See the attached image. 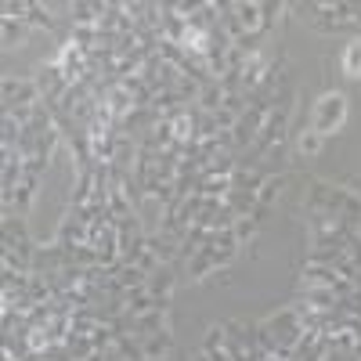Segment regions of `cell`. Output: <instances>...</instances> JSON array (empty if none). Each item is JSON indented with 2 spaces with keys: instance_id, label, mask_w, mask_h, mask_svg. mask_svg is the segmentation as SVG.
<instances>
[{
  "instance_id": "obj_1",
  "label": "cell",
  "mask_w": 361,
  "mask_h": 361,
  "mask_svg": "<svg viewBox=\"0 0 361 361\" xmlns=\"http://www.w3.org/2000/svg\"><path fill=\"white\" fill-rule=\"evenodd\" d=\"M304 214H343L350 221H361V195L343 185L311 180L304 192Z\"/></svg>"
},
{
  "instance_id": "obj_2",
  "label": "cell",
  "mask_w": 361,
  "mask_h": 361,
  "mask_svg": "<svg viewBox=\"0 0 361 361\" xmlns=\"http://www.w3.org/2000/svg\"><path fill=\"white\" fill-rule=\"evenodd\" d=\"M235 253H238V238H235L231 228H228V231H209L206 243H202V250H199V253L188 260V267H185L188 282H199V279H206V275H214V271H224V267L235 260Z\"/></svg>"
},
{
  "instance_id": "obj_3",
  "label": "cell",
  "mask_w": 361,
  "mask_h": 361,
  "mask_svg": "<svg viewBox=\"0 0 361 361\" xmlns=\"http://www.w3.org/2000/svg\"><path fill=\"white\" fill-rule=\"evenodd\" d=\"M347 123V94L340 90H325V94L314 102V112H311V130H318L322 137L343 130Z\"/></svg>"
},
{
  "instance_id": "obj_4",
  "label": "cell",
  "mask_w": 361,
  "mask_h": 361,
  "mask_svg": "<svg viewBox=\"0 0 361 361\" xmlns=\"http://www.w3.org/2000/svg\"><path fill=\"white\" fill-rule=\"evenodd\" d=\"M0 90H4V112H8V109H18V105H37V102H44L33 76H4Z\"/></svg>"
},
{
  "instance_id": "obj_5",
  "label": "cell",
  "mask_w": 361,
  "mask_h": 361,
  "mask_svg": "<svg viewBox=\"0 0 361 361\" xmlns=\"http://www.w3.org/2000/svg\"><path fill=\"white\" fill-rule=\"evenodd\" d=\"M282 188H286V177H282V173H267V177H264V185L257 188V209H253L257 221H264V214L271 209V202L282 195Z\"/></svg>"
},
{
  "instance_id": "obj_6",
  "label": "cell",
  "mask_w": 361,
  "mask_h": 361,
  "mask_svg": "<svg viewBox=\"0 0 361 361\" xmlns=\"http://www.w3.org/2000/svg\"><path fill=\"white\" fill-rule=\"evenodd\" d=\"M37 188H40V173H22L18 185H15V206H11V214L25 217L29 206H33V199H37Z\"/></svg>"
},
{
  "instance_id": "obj_7",
  "label": "cell",
  "mask_w": 361,
  "mask_h": 361,
  "mask_svg": "<svg viewBox=\"0 0 361 361\" xmlns=\"http://www.w3.org/2000/svg\"><path fill=\"white\" fill-rule=\"evenodd\" d=\"M141 347H145V361H163V357L173 354V333L170 329H159V333L145 336Z\"/></svg>"
},
{
  "instance_id": "obj_8",
  "label": "cell",
  "mask_w": 361,
  "mask_h": 361,
  "mask_svg": "<svg viewBox=\"0 0 361 361\" xmlns=\"http://www.w3.org/2000/svg\"><path fill=\"white\" fill-rule=\"evenodd\" d=\"M145 293L156 296V300H170V293H173V264H163L159 271H152L148 282H145Z\"/></svg>"
},
{
  "instance_id": "obj_9",
  "label": "cell",
  "mask_w": 361,
  "mask_h": 361,
  "mask_svg": "<svg viewBox=\"0 0 361 361\" xmlns=\"http://www.w3.org/2000/svg\"><path fill=\"white\" fill-rule=\"evenodd\" d=\"M340 69L347 80H361V37L347 40L343 51H340Z\"/></svg>"
},
{
  "instance_id": "obj_10",
  "label": "cell",
  "mask_w": 361,
  "mask_h": 361,
  "mask_svg": "<svg viewBox=\"0 0 361 361\" xmlns=\"http://www.w3.org/2000/svg\"><path fill=\"white\" fill-rule=\"evenodd\" d=\"M322 148H325V137L318 134V130H300V137H296V156L300 159H314V156H322Z\"/></svg>"
},
{
  "instance_id": "obj_11",
  "label": "cell",
  "mask_w": 361,
  "mask_h": 361,
  "mask_svg": "<svg viewBox=\"0 0 361 361\" xmlns=\"http://www.w3.org/2000/svg\"><path fill=\"white\" fill-rule=\"evenodd\" d=\"M224 87L221 83H206L202 90H199V112H206V116H214L217 109H224Z\"/></svg>"
},
{
  "instance_id": "obj_12",
  "label": "cell",
  "mask_w": 361,
  "mask_h": 361,
  "mask_svg": "<svg viewBox=\"0 0 361 361\" xmlns=\"http://www.w3.org/2000/svg\"><path fill=\"white\" fill-rule=\"evenodd\" d=\"M112 354L123 357V361H145V347H141L137 336H119L116 347H112Z\"/></svg>"
},
{
  "instance_id": "obj_13",
  "label": "cell",
  "mask_w": 361,
  "mask_h": 361,
  "mask_svg": "<svg viewBox=\"0 0 361 361\" xmlns=\"http://www.w3.org/2000/svg\"><path fill=\"white\" fill-rule=\"evenodd\" d=\"M69 11H73V25H98L102 22V4H83V0H76Z\"/></svg>"
},
{
  "instance_id": "obj_14",
  "label": "cell",
  "mask_w": 361,
  "mask_h": 361,
  "mask_svg": "<svg viewBox=\"0 0 361 361\" xmlns=\"http://www.w3.org/2000/svg\"><path fill=\"white\" fill-rule=\"evenodd\" d=\"M0 29H4V47H8V51L18 47V44L25 40V33H29V25L18 22V18H0Z\"/></svg>"
},
{
  "instance_id": "obj_15",
  "label": "cell",
  "mask_w": 361,
  "mask_h": 361,
  "mask_svg": "<svg viewBox=\"0 0 361 361\" xmlns=\"http://www.w3.org/2000/svg\"><path fill=\"white\" fill-rule=\"evenodd\" d=\"M25 25H37V29H54V18H51V8H44V4H33L29 0V8H25V18H22Z\"/></svg>"
},
{
  "instance_id": "obj_16",
  "label": "cell",
  "mask_w": 361,
  "mask_h": 361,
  "mask_svg": "<svg viewBox=\"0 0 361 361\" xmlns=\"http://www.w3.org/2000/svg\"><path fill=\"white\" fill-rule=\"evenodd\" d=\"M257 228H260L257 217H238V221L231 224V231H235V238H238V246H250L253 235H257Z\"/></svg>"
},
{
  "instance_id": "obj_17",
  "label": "cell",
  "mask_w": 361,
  "mask_h": 361,
  "mask_svg": "<svg viewBox=\"0 0 361 361\" xmlns=\"http://www.w3.org/2000/svg\"><path fill=\"white\" fill-rule=\"evenodd\" d=\"M357 235H361V221H357Z\"/></svg>"
}]
</instances>
